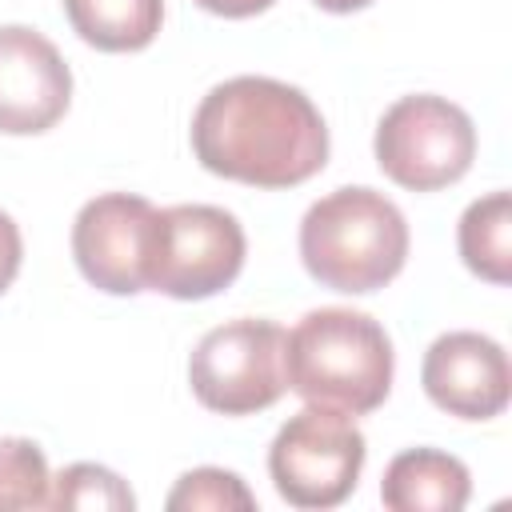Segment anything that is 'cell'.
Segmentation results:
<instances>
[{"label":"cell","instance_id":"11","mask_svg":"<svg viewBox=\"0 0 512 512\" xmlns=\"http://www.w3.org/2000/svg\"><path fill=\"white\" fill-rule=\"evenodd\" d=\"M472 496L464 460L440 448H408L392 456L380 480V500L392 512H460Z\"/></svg>","mask_w":512,"mask_h":512},{"label":"cell","instance_id":"13","mask_svg":"<svg viewBox=\"0 0 512 512\" xmlns=\"http://www.w3.org/2000/svg\"><path fill=\"white\" fill-rule=\"evenodd\" d=\"M456 244L468 272H476L488 284H508L512 280V196L488 192L472 200L460 216Z\"/></svg>","mask_w":512,"mask_h":512},{"label":"cell","instance_id":"15","mask_svg":"<svg viewBox=\"0 0 512 512\" xmlns=\"http://www.w3.org/2000/svg\"><path fill=\"white\" fill-rule=\"evenodd\" d=\"M48 508H100V512H132L136 496L132 488L104 464H68L60 476H52Z\"/></svg>","mask_w":512,"mask_h":512},{"label":"cell","instance_id":"8","mask_svg":"<svg viewBox=\"0 0 512 512\" xmlns=\"http://www.w3.org/2000/svg\"><path fill=\"white\" fill-rule=\"evenodd\" d=\"M156 208L132 192H104L88 200L72 224V256L88 284L112 296H136L148 288Z\"/></svg>","mask_w":512,"mask_h":512},{"label":"cell","instance_id":"5","mask_svg":"<svg viewBox=\"0 0 512 512\" xmlns=\"http://www.w3.org/2000/svg\"><path fill=\"white\" fill-rule=\"evenodd\" d=\"M476 160V128L468 112L444 96H400L376 124V164L408 192L456 184Z\"/></svg>","mask_w":512,"mask_h":512},{"label":"cell","instance_id":"19","mask_svg":"<svg viewBox=\"0 0 512 512\" xmlns=\"http://www.w3.org/2000/svg\"><path fill=\"white\" fill-rule=\"evenodd\" d=\"M324 12H360V8H368L372 0H316Z\"/></svg>","mask_w":512,"mask_h":512},{"label":"cell","instance_id":"14","mask_svg":"<svg viewBox=\"0 0 512 512\" xmlns=\"http://www.w3.org/2000/svg\"><path fill=\"white\" fill-rule=\"evenodd\" d=\"M52 472L36 440H0V508H48Z\"/></svg>","mask_w":512,"mask_h":512},{"label":"cell","instance_id":"7","mask_svg":"<svg viewBox=\"0 0 512 512\" xmlns=\"http://www.w3.org/2000/svg\"><path fill=\"white\" fill-rule=\"evenodd\" d=\"M192 396L220 416H252L272 408L284 388V328L272 320L240 316L212 328L188 360Z\"/></svg>","mask_w":512,"mask_h":512},{"label":"cell","instance_id":"18","mask_svg":"<svg viewBox=\"0 0 512 512\" xmlns=\"http://www.w3.org/2000/svg\"><path fill=\"white\" fill-rule=\"evenodd\" d=\"M204 12L212 16H228V20H244V16H256L264 8H272L276 0H196Z\"/></svg>","mask_w":512,"mask_h":512},{"label":"cell","instance_id":"6","mask_svg":"<svg viewBox=\"0 0 512 512\" xmlns=\"http://www.w3.org/2000/svg\"><path fill=\"white\" fill-rule=\"evenodd\" d=\"M244 228L216 204L156 208L148 288L172 300H208L244 268Z\"/></svg>","mask_w":512,"mask_h":512},{"label":"cell","instance_id":"2","mask_svg":"<svg viewBox=\"0 0 512 512\" xmlns=\"http://www.w3.org/2000/svg\"><path fill=\"white\" fill-rule=\"evenodd\" d=\"M284 376L308 404L364 416L392 388V340L364 312L316 308L284 332Z\"/></svg>","mask_w":512,"mask_h":512},{"label":"cell","instance_id":"3","mask_svg":"<svg viewBox=\"0 0 512 512\" xmlns=\"http://www.w3.org/2000/svg\"><path fill=\"white\" fill-rule=\"evenodd\" d=\"M300 260L332 292H376L408 260V220L376 188H336L304 212Z\"/></svg>","mask_w":512,"mask_h":512},{"label":"cell","instance_id":"12","mask_svg":"<svg viewBox=\"0 0 512 512\" xmlns=\"http://www.w3.org/2000/svg\"><path fill=\"white\" fill-rule=\"evenodd\" d=\"M64 16L100 52H140L160 32L164 0H64Z\"/></svg>","mask_w":512,"mask_h":512},{"label":"cell","instance_id":"17","mask_svg":"<svg viewBox=\"0 0 512 512\" xmlns=\"http://www.w3.org/2000/svg\"><path fill=\"white\" fill-rule=\"evenodd\" d=\"M20 256H24V244H20V228L8 212H0V292L12 288L16 272H20Z\"/></svg>","mask_w":512,"mask_h":512},{"label":"cell","instance_id":"1","mask_svg":"<svg viewBox=\"0 0 512 512\" xmlns=\"http://www.w3.org/2000/svg\"><path fill=\"white\" fill-rule=\"evenodd\" d=\"M192 152L212 176L296 188L324 168L328 128L300 88L272 76H232L200 100Z\"/></svg>","mask_w":512,"mask_h":512},{"label":"cell","instance_id":"10","mask_svg":"<svg viewBox=\"0 0 512 512\" xmlns=\"http://www.w3.org/2000/svg\"><path fill=\"white\" fill-rule=\"evenodd\" d=\"M420 384L428 400L460 420H492L508 408L512 372L504 348L484 332H444L424 352Z\"/></svg>","mask_w":512,"mask_h":512},{"label":"cell","instance_id":"16","mask_svg":"<svg viewBox=\"0 0 512 512\" xmlns=\"http://www.w3.org/2000/svg\"><path fill=\"white\" fill-rule=\"evenodd\" d=\"M168 512H228V508H240V512H252L256 508V496L248 492V484L236 476V472H224V468H192L176 480V488L168 492Z\"/></svg>","mask_w":512,"mask_h":512},{"label":"cell","instance_id":"9","mask_svg":"<svg viewBox=\"0 0 512 512\" xmlns=\"http://www.w3.org/2000/svg\"><path fill=\"white\" fill-rule=\"evenodd\" d=\"M72 100V72L56 44L24 24L0 28V132H48Z\"/></svg>","mask_w":512,"mask_h":512},{"label":"cell","instance_id":"4","mask_svg":"<svg viewBox=\"0 0 512 512\" xmlns=\"http://www.w3.org/2000/svg\"><path fill=\"white\" fill-rule=\"evenodd\" d=\"M364 432L348 412L308 404L288 416L268 448V476L292 508H336L364 468Z\"/></svg>","mask_w":512,"mask_h":512}]
</instances>
